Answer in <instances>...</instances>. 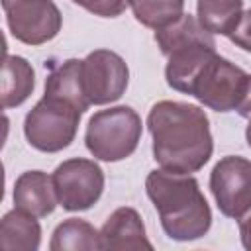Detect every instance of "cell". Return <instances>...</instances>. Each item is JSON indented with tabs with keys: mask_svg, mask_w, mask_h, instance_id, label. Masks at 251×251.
Returning <instances> with one entry per match:
<instances>
[{
	"mask_svg": "<svg viewBox=\"0 0 251 251\" xmlns=\"http://www.w3.org/2000/svg\"><path fill=\"white\" fill-rule=\"evenodd\" d=\"M73 2L98 18H118L129 6V0H73Z\"/></svg>",
	"mask_w": 251,
	"mask_h": 251,
	"instance_id": "cell-20",
	"label": "cell"
},
{
	"mask_svg": "<svg viewBox=\"0 0 251 251\" xmlns=\"http://www.w3.org/2000/svg\"><path fill=\"white\" fill-rule=\"evenodd\" d=\"M235 112L241 116V118H251V75H247V82H245V88H243V94H241V100L235 108Z\"/></svg>",
	"mask_w": 251,
	"mask_h": 251,
	"instance_id": "cell-22",
	"label": "cell"
},
{
	"mask_svg": "<svg viewBox=\"0 0 251 251\" xmlns=\"http://www.w3.org/2000/svg\"><path fill=\"white\" fill-rule=\"evenodd\" d=\"M245 141H247V145L251 147V118H249V124H247V127H245Z\"/></svg>",
	"mask_w": 251,
	"mask_h": 251,
	"instance_id": "cell-24",
	"label": "cell"
},
{
	"mask_svg": "<svg viewBox=\"0 0 251 251\" xmlns=\"http://www.w3.org/2000/svg\"><path fill=\"white\" fill-rule=\"evenodd\" d=\"M239 224V237H241V245L251 251V208L247 210V214L243 218L237 220Z\"/></svg>",
	"mask_w": 251,
	"mask_h": 251,
	"instance_id": "cell-23",
	"label": "cell"
},
{
	"mask_svg": "<svg viewBox=\"0 0 251 251\" xmlns=\"http://www.w3.org/2000/svg\"><path fill=\"white\" fill-rule=\"evenodd\" d=\"M35 88V71L27 59L20 55H6L2 65V108L22 106Z\"/></svg>",
	"mask_w": 251,
	"mask_h": 251,
	"instance_id": "cell-15",
	"label": "cell"
},
{
	"mask_svg": "<svg viewBox=\"0 0 251 251\" xmlns=\"http://www.w3.org/2000/svg\"><path fill=\"white\" fill-rule=\"evenodd\" d=\"M247 75L229 59L214 53L192 82L190 96L214 112H231L241 100Z\"/></svg>",
	"mask_w": 251,
	"mask_h": 251,
	"instance_id": "cell-6",
	"label": "cell"
},
{
	"mask_svg": "<svg viewBox=\"0 0 251 251\" xmlns=\"http://www.w3.org/2000/svg\"><path fill=\"white\" fill-rule=\"evenodd\" d=\"M214 53L216 47L210 45H190L171 53L167 57V67H165L167 84L176 92L190 94L192 82L196 80L198 73Z\"/></svg>",
	"mask_w": 251,
	"mask_h": 251,
	"instance_id": "cell-12",
	"label": "cell"
},
{
	"mask_svg": "<svg viewBox=\"0 0 251 251\" xmlns=\"http://www.w3.org/2000/svg\"><path fill=\"white\" fill-rule=\"evenodd\" d=\"M153 159L165 171L198 173L214 153V139L206 112L188 102L161 100L147 114Z\"/></svg>",
	"mask_w": 251,
	"mask_h": 251,
	"instance_id": "cell-1",
	"label": "cell"
},
{
	"mask_svg": "<svg viewBox=\"0 0 251 251\" xmlns=\"http://www.w3.org/2000/svg\"><path fill=\"white\" fill-rule=\"evenodd\" d=\"M57 202L67 212L90 210L104 192V171L92 159L73 157L59 163L51 175Z\"/></svg>",
	"mask_w": 251,
	"mask_h": 251,
	"instance_id": "cell-5",
	"label": "cell"
},
{
	"mask_svg": "<svg viewBox=\"0 0 251 251\" xmlns=\"http://www.w3.org/2000/svg\"><path fill=\"white\" fill-rule=\"evenodd\" d=\"M82 114L84 112L75 104L43 94L25 114L24 135L33 149L41 153H59L75 141Z\"/></svg>",
	"mask_w": 251,
	"mask_h": 251,
	"instance_id": "cell-4",
	"label": "cell"
},
{
	"mask_svg": "<svg viewBox=\"0 0 251 251\" xmlns=\"http://www.w3.org/2000/svg\"><path fill=\"white\" fill-rule=\"evenodd\" d=\"M100 249H153V243L147 239L143 220L139 212L131 206L116 208L98 229Z\"/></svg>",
	"mask_w": 251,
	"mask_h": 251,
	"instance_id": "cell-10",
	"label": "cell"
},
{
	"mask_svg": "<svg viewBox=\"0 0 251 251\" xmlns=\"http://www.w3.org/2000/svg\"><path fill=\"white\" fill-rule=\"evenodd\" d=\"M243 14V0H196V18L212 35L229 37Z\"/></svg>",
	"mask_w": 251,
	"mask_h": 251,
	"instance_id": "cell-17",
	"label": "cell"
},
{
	"mask_svg": "<svg viewBox=\"0 0 251 251\" xmlns=\"http://www.w3.org/2000/svg\"><path fill=\"white\" fill-rule=\"evenodd\" d=\"M80 61L82 59H67L51 69L45 78V94L63 98L75 104L78 110L86 112L90 108L84 90H82V76H80Z\"/></svg>",
	"mask_w": 251,
	"mask_h": 251,
	"instance_id": "cell-16",
	"label": "cell"
},
{
	"mask_svg": "<svg viewBox=\"0 0 251 251\" xmlns=\"http://www.w3.org/2000/svg\"><path fill=\"white\" fill-rule=\"evenodd\" d=\"M51 251H92L100 249L98 229L80 218L63 220L51 233Z\"/></svg>",
	"mask_w": 251,
	"mask_h": 251,
	"instance_id": "cell-18",
	"label": "cell"
},
{
	"mask_svg": "<svg viewBox=\"0 0 251 251\" xmlns=\"http://www.w3.org/2000/svg\"><path fill=\"white\" fill-rule=\"evenodd\" d=\"M82 90L90 106L120 100L129 82L127 63L110 49H94L80 61Z\"/></svg>",
	"mask_w": 251,
	"mask_h": 251,
	"instance_id": "cell-8",
	"label": "cell"
},
{
	"mask_svg": "<svg viewBox=\"0 0 251 251\" xmlns=\"http://www.w3.org/2000/svg\"><path fill=\"white\" fill-rule=\"evenodd\" d=\"M155 41L165 57H169L171 53H175L178 49L190 47V45L216 47L214 35L200 25L196 16H190V14H182L173 24H169L161 29H155Z\"/></svg>",
	"mask_w": 251,
	"mask_h": 251,
	"instance_id": "cell-13",
	"label": "cell"
},
{
	"mask_svg": "<svg viewBox=\"0 0 251 251\" xmlns=\"http://www.w3.org/2000/svg\"><path fill=\"white\" fill-rule=\"evenodd\" d=\"M14 206L29 216L47 218L53 214L57 202L53 178L43 171H25L14 182Z\"/></svg>",
	"mask_w": 251,
	"mask_h": 251,
	"instance_id": "cell-11",
	"label": "cell"
},
{
	"mask_svg": "<svg viewBox=\"0 0 251 251\" xmlns=\"http://www.w3.org/2000/svg\"><path fill=\"white\" fill-rule=\"evenodd\" d=\"M2 10L12 37L31 47L55 39L63 25L53 0H2Z\"/></svg>",
	"mask_w": 251,
	"mask_h": 251,
	"instance_id": "cell-7",
	"label": "cell"
},
{
	"mask_svg": "<svg viewBox=\"0 0 251 251\" xmlns=\"http://www.w3.org/2000/svg\"><path fill=\"white\" fill-rule=\"evenodd\" d=\"M229 41L235 43L239 49L243 51H249L251 53V8L249 10H243L235 29L231 31L229 35Z\"/></svg>",
	"mask_w": 251,
	"mask_h": 251,
	"instance_id": "cell-21",
	"label": "cell"
},
{
	"mask_svg": "<svg viewBox=\"0 0 251 251\" xmlns=\"http://www.w3.org/2000/svg\"><path fill=\"white\" fill-rule=\"evenodd\" d=\"M133 18L151 29H161L184 14V0H129Z\"/></svg>",
	"mask_w": 251,
	"mask_h": 251,
	"instance_id": "cell-19",
	"label": "cell"
},
{
	"mask_svg": "<svg viewBox=\"0 0 251 251\" xmlns=\"http://www.w3.org/2000/svg\"><path fill=\"white\" fill-rule=\"evenodd\" d=\"M143 133L139 114L131 106H112L90 116L84 145L98 161H124L137 149Z\"/></svg>",
	"mask_w": 251,
	"mask_h": 251,
	"instance_id": "cell-3",
	"label": "cell"
},
{
	"mask_svg": "<svg viewBox=\"0 0 251 251\" xmlns=\"http://www.w3.org/2000/svg\"><path fill=\"white\" fill-rule=\"evenodd\" d=\"M41 245V226L35 216L18 208L0 220V247L6 251H37Z\"/></svg>",
	"mask_w": 251,
	"mask_h": 251,
	"instance_id": "cell-14",
	"label": "cell"
},
{
	"mask_svg": "<svg viewBox=\"0 0 251 251\" xmlns=\"http://www.w3.org/2000/svg\"><path fill=\"white\" fill-rule=\"evenodd\" d=\"M145 192L159 214L167 237L194 241L210 231L212 210L192 175H178L161 167L153 169L145 178Z\"/></svg>",
	"mask_w": 251,
	"mask_h": 251,
	"instance_id": "cell-2",
	"label": "cell"
},
{
	"mask_svg": "<svg viewBox=\"0 0 251 251\" xmlns=\"http://www.w3.org/2000/svg\"><path fill=\"white\" fill-rule=\"evenodd\" d=\"M210 190L226 218H243L251 208V161L239 155L222 157L210 173Z\"/></svg>",
	"mask_w": 251,
	"mask_h": 251,
	"instance_id": "cell-9",
	"label": "cell"
}]
</instances>
